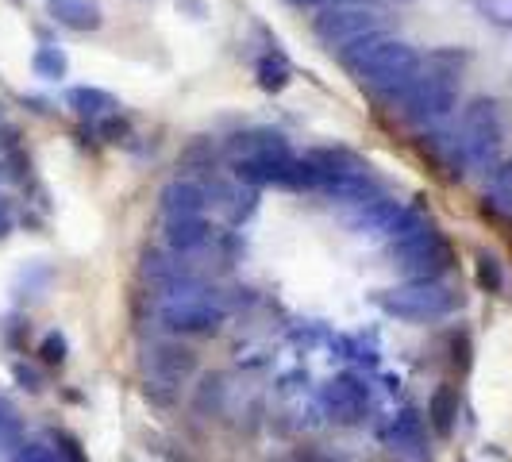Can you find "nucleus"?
<instances>
[{
    "mask_svg": "<svg viewBox=\"0 0 512 462\" xmlns=\"http://www.w3.org/2000/svg\"><path fill=\"white\" fill-rule=\"evenodd\" d=\"M0 420H4V416H0Z\"/></svg>",
    "mask_w": 512,
    "mask_h": 462,
    "instance_id": "7c9ffc66",
    "label": "nucleus"
},
{
    "mask_svg": "<svg viewBox=\"0 0 512 462\" xmlns=\"http://www.w3.org/2000/svg\"><path fill=\"white\" fill-rule=\"evenodd\" d=\"M455 416H459V393H455V385H439L436 393H432V401H428V420H432V428H436L439 436H451Z\"/></svg>",
    "mask_w": 512,
    "mask_h": 462,
    "instance_id": "a211bd4d",
    "label": "nucleus"
},
{
    "mask_svg": "<svg viewBox=\"0 0 512 462\" xmlns=\"http://www.w3.org/2000/svg\"><path fill=\"white\" fill-rule=\"evenodd\" d=\"M16 382L24 385V389H39V374H35V370H27L24 362H16Z\"/></svg>",
    "mask_w": 512,
    "mask_h": 462,
    "instance_id": "bb28decb",
    "label": "nucleus"
},
{
    "mask_svg": "<svg viewBox=\"0 0 512 462\" xmlns=\"http://www.w3.org/2000/svg\"><path fill=\"white\" fill-rule=\"evenodd\" d=\"M486 197L497 212L512 216V162H493L486 181Z\"/></svg>",
    "mask_w": 512,
    "mask_h": 462,
    "instance_id": "aec40b11",
    "label": "nucleus"
},
{
    "mask_svg": "<svg viewBox=\"0 0 512 462\" xmlns=\"http://www.w3.org/2000/svg\"><path fill=\"white\" fill-rule=\"evenodd\" d=\"M158 208L166 220H178V216H201L208 208V193L201 181L193 178H174L162 185L158 193Z\"/></svg>",
    "mask_w": 512,
    "mask_h": 462,
    "instance_id": "f8f14e48",
    "label": "nucleus"
},
{
    "mask_svg": "<svg viewBox=\"0 0 512 462\" xmlns=\"http://www.w3.org/2000/svg\"><path fill=\"white\" fill-rule=\"evenodd\" d=\"M455 139H459L462 166H493L497 151H501V139H505V124H501L497 101L478 97V101L466 104Z\"/></svg>",
    "mask_w": 512,
    "mask_h": 462,
    "instance_id": "423d86ee",
    "label": "nucleus"
},
{
    "mask_svg": "<svg viewBox=\"0 0 512 462\" xmlns=\"http://www.w3.org/2000/svg\"><path fill=\"white\" fill-rule=\"evenodd\" d=\"M382 439L389 443V447H397V451H412V447L424 443V420L416 416V409H401L389 424H385Z\"/></svg>",
    "mask_w": 512,
    "mask_h": 462,
    "instance_id": "dca6fc26",
    "label": "nucleus"
},
{
    "mask_svg": "<svg viewBox=\"0 0 512 462\" xmlns=\"http://www.w3.org/2000/svg\"><path fill=\"white\" fill-rule=\"evenodd\" d=\"M255 81H258V89H266V93H282L285 85L293 81V66H289L285 54H278V51L262 54L255 62Z\"/></svg>",
    "mask_w": 512,
    "mask_h": 462,
    "instance_id": "f3484780",
    "label": "nucleus"
},
{
    "mask_svg": "<svg viewBox=\"0 0 512 462\" xmlns=\"http://www.w3.org/2000/svg\"><path fill=\"white\" fill-rule=\"evenodd\" d=\"M12 462H62V455L51 451L47 443H24V447L12 455Z\"/></svg>",
    "mask_w": 512,
    "mask_h": 462,
    "instance_id": "a878e982",
    "label": "nucleus"
},
{
    "mask_svg": "<svg viewBox=\"0 0 512 462\" xmlns=\"http://www.w3.org/2000/svg\"><path fill=\"white\" fill-rule=\"evenodd\" d=\"M343 62L351 66V74L359 81L366 93L374 97H401L409 89L424 58L416 54V47L401 43V39H385V35H370L355 47L343 51Z\"/></svg>",
    "mask_w": 512,
    "mask_h": 462,
    "instance_id": "f257e3e1",
    "label": "nucleus"
},
{
    "mask_svg": "<svg viewBox=\"0 0 512 462\" xmlns=\"http://www.w3.org/2000/svg\"><path fill=\"white\" fill-rule=\"evenodd\" d=\"M478 285H482L486 293H501L505 274H501V262L493 255H478Z\"/></svg>",
    "mask_w": 512,
    "mask_h": 462,
    "instance_id": "4be33fe9",
    "label": "nucleus"
},
{
    "mask_svg": "<svg viewBox=\"0 0 512 462\" xmlns=\"http://www.w3.org/2000/svg\"><path fill=\"white\" fill-rule=\"evenodd\" d=\"M0 120H4V116H0Z\"/></svg>",
    "mask_w": 512,
    "mask_h": 462,
    "instance_id": "c756f323",
    "label": "nucleus"
},
{
    "mask_svg": "<svg viewBox=\"0 0 512 462\" xmlns=\"http://www.w3.org/2000/svg\"><path fill=\"white\" fill-rule=\"evenodd\" d=\"M231 151H235V158L239 154H278V151H289V143H285L278 131L258 128V131H247V135H235L231 139Z\"/></svg>",
    "mask_w": 512,
    "mask_h": 462,
    "instance_id": "6ab92c4d",
    "label": "nucleus"
},
{
    "mask_svg": "<svg viewBox=\"0 0 512 462\" xmlns=\"http://www.w3.org/2000/svg\"><path fill=\"white\" fill-rule=\"evenodd\" d=\"M47 16L70 31H97L104 20L97 0H47Z\"/></svg>",
    "mask_w": 512,
    "mask_h": 462,
    "instance_id": "ddd939ff",
    "label": "nucleus"
},
{
    "mask_svg": "<svg viewBox=\"0 0 512 462\" xmlns=\"http://www.w3.org/2000/svg\"><path fill=\"white\" fill-rule=\"evenodd\" d=\"M459 74H462V54L436 51L409 89L397 97L401 101V120L409 124H436L443 120L455 104H459Z\"/></svg>",
    "mask_w": 512,
    "mask_h": 462,
    "instance_id": "f03ea898",
    "label": "nucleus"
},
{
    "mask_svg": "<svg viewBox=\"0 0 512 462\" xmlns=\"http://www.w3.org/2000/svg\"><path fill=\"white\" fill-rule=\"evenodd\" d=\"M224 320H228V305L205 289L170 293L158 308V324L170 335H212L224 328Z\"/></svg>",
    "mask_w": 512,
    "mask_h": 462,
    "instance_id": "39448f33",
    "label": "nucleus"
},
{
    "mask_svg": "<svg viewBox=\"0 0 512 462\" xmlns=\"http://www.w3.org/2000/svg\"><path fill=\"white\" fill-rule=\"evenodd\" d=\"M385 16L374 8V4H355V0H347V4H332V8H324L320 16H316V39L328 47V51H347V47H355L362 39H370V35H385Z\"/></svg>",
    "mask_w": 512,
    "mask_h": 462,
    "instance_id": "0eeeda50",
    "label": "nucleus"
},
{
    "mask_svg": "<svg viewBox=\"0 0 512 462\" xmlns=\"http://www.w3.org/2000/svg\"><path fill=\"white\" fill-rule=\"evenodd\" d=\"M459 293L451 285H443L439 278H409L405 285H389L378 289L374 305L382 308L385 316L393 320H405V324H432L443 320L459 308Z\"/></svg>",
    "mask_w": 512,
    "mask_h": 462,
    "instance_id": "20e7f679",
    "label": "nucleus"
},
{
    "mask_svg": "<svg viewBox=\"0 0 512 462\" xmlns=\"http://www.w3.org/2000/svg\"><path fill=\"white\" fill-rule=\"evenodd\" d=\"M389 251L409 278H439L451 266V243L420 212H409V208L389 235Z\"/></svg>",
    "mask_w": 512,
    "mask_h": 462,
    "instance_id": "7ed1b4c3",
    "label": "nucleus"
},
{
    "mask_svg": "<svg viewBox=\"0 0 512 462\" xmlns=\"http://www.w3.org/2000/svg\"><path fill=\"white\" fill-rule=\"evenodd\" d=\"M285 4H293V8H324L328 0H285Z\"/></svg>",
    "mask_w": 512,
    "mask_h": 462,
    "instance_id": "c85d7f7f",
    "label": "nucleus"
},
{
    "mask_svg": "<svg viewBox=\"0 0 512 462\" xmlns=\"http://www.w3.org/2000/svg\"><path fill=\"white\" fill-rule=\"evenodd\" d=\"M31 70H35V77H43V81H62L66 70H70V58H66L62 47H39L35 58H31Z\"/></svg>",
    "mask_w": 512,
    "mask_h": 462,
    "instance_id": "412c9836",
    "label": "nucleus"
},
{
    "mask_svg": "<svg viewBox=\"0 0 512 462\" xmlns=\"http://www.w3.org/2000/svg\"><path fill=\"white\" fill-rule=\"evenodd\" d=\"M231 174L239 185H251V189H293V178H297V158L293 151H278V154H239L231 162Z\"/></svg>",
    "mask_w": 512,
    "mask_h": 462,
    "instance_id": "1a4fd4ad",
    "label": "nucleus"
},
{
    "mask_svg": "<svg viewBox=\"0 0 512 462\" xmlns=\"http://www.w3.org/2000/svg\"><path fill=\"white\" fill-rule=\"evenodd\" d=\"M482 16H486L489 24H497V27H509L512 31V0H470Z\"/></svg>",
    "mask_w": 512,
    "mask_h": 462,
    "instance_id": "5701e85b",
    "label": "nucleus"
},
{
    "mask_svg": "<svg viewBox=\"0 0 512 462\" xmlns=\"http://www.w3.org/2000/svg\"><path fill=\"white\" fill-rule=\"evenodd\" d=\"M212 235V224L205 216H178V220H166V247L174 255H193L201 251Z\"/></svg>",
    "mask_w": 512,
    "mask_h": 462,
    "instance_id": "4468645a",
    "label": "nucleus"
},
{
    "mask_svg": "<svg viewBox=\"0 0 512 462\" xmlns=\"http://www.w3.org/2000/svg\"><path fill=\"white\" fill-rule=\"evenodd\" d=\"M12 228V212H8V201H0V235Z\"/></svg>",
    "mask_w": 512,
    "mask_h": 462,
    "instance_id": "cd10ccee",
    "label": "nucleus"
},
{
    "mask_svg": "<svg viewBox=\"0 0 512 462\" xmlns=\"http://www.w3.org/2000/svg\"><path fill=\"white\" fill-rule=\"evenodd\" d=\"M66 108L81 116V120H104V116H112V112H120V101L108 93V89H97V85H74L70 93H66Z\"/></svg>",
    "mask_w": 512,
    "mask_h": 462,
    "instance_id": "2eb2a0df",
    "label": "nucleus"
},
{
    "mask_svg": "<svg viewBox=\"0 0 512 462\" xmlns=\"http://www.w3.org/2000/svg\"><path fill=\"white\" fill-rule=\"evenodd\" d=\"M147 366L154 385H181L197 374V351L185 347L181 339H158L147 351Z\"/></svg>",
    "mask_w": 512,
    "mask_h": 462,
    "instance_id": "9d476101",
    "label": "nucleus"
},
{
    "mask_svg": "<svg viewBox=\"0 0 512 462\" xmlns=\"http://www.w3.org/2000/svg\"><path fill=\"white\" fill-rule=\"evenodd\" d=\"M320 405L328 412V420L339 428H355L370 412V389L355 374H335L332 382L320 385Z\"/></svg>",
    "mask_w": 512,
    "mask_h": 462,
    "instance_id": "6e6552de",
    "label": "nucleus"
},
{
    "mask_svg": "<svg viewBox=\"0 0 512 462\" xmlns=\"http://www.w3.org/2000/svg\"><path fill=\"white\" fill-rule=\"evenodd\" d=\"M97 135H101L104 143H120V139H128V135H131V128H128V120H124L120 112H112V116L97 120Z\"/></svg>",
    "mask_w": 512,
    "mask_h": 462,
    "instance_id": "393cba45",
    "label": "nucleus"
},
{
    "mask_svg": "<svg viewBox=\"0 0 512 462\" xmlns=\"http://www.w3.org/2000/svg\"><path fill=\"white\" fill-rule=\"evenodd\" d=\"M401 216H405L401 201H393V197H370V201L355 205V212L347 216V228L355 231V235H393V228L401 224Z\"/></svg>",
    "mask_w": 512,
    "mask_h": 462,
    "instance_id": "9b49d317",
    "label": "nucleus"
},
{
    "mask_svg": "<svg viewBox=\"0 0 512 462\" xmlns=\"http://www.w3.org/2000/svg\"><path fill=\"white\" fill-rule=\"evenodd\" d=\"M39 359L47 362V366H62V362H66V335L62 332L43 335V343H39Z\"/></svg>",
    "mask_w": 512,
    "mask_h": 462,
    "instance_id": "b1692460",
    "label": "nucleus"
}]
</instances>
